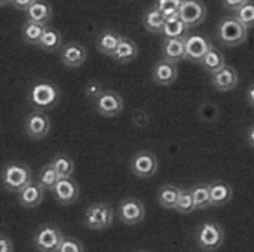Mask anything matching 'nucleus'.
Listing matches in <instances>:
<instances>
[{
	"label": "nucleus",
	"instance_id": "f3484780",
	"mask_svg": "<svg viewBox=\"0 0 254 252\" xmlns=\"http://www.w3.org/2000/svg\"><path fill=\"white\" fill-rule=\"evenodd\" d=\"M211 85L219 92L234 91L238 85V73L234 67L225 65L217 73L211 74Z\"/></svg>",
	"mask_w": 254,
	"mask_h": 252
},
{
	"label": "nucleus",
	"instance_id": "7c9ffc66",
	"mask_svg": "<svg viewBox=\"0 0 254 252\" xmlns=\"http://www.w3.org/2000/svg\"><path fill=\"white\" fill-rule=\"evenodd\" d=\"M58 180H60V175H58L57 171L52 168V165L48 162L45 166L40 168L36 181H37L45 190H54V187H55V184L58 183Z\"/></svg>",
	"mask_w": 254,
	"mask_h": 252
},
{
	"label": "nucleus",
	"instance_id": "a19ab883",
	"mask_svg": "<svg viewBox=\"0 0 254 252\" xmlns=\"http://www.w3.org/2000/svg\"><path fill=\"white\" fill-rule=\"evenodd\" d=\"M247 143L254 149V125L247 131Z\"/></svg>",
	"mask_w": 254,
	"mask_h": 252
},
{
	"label": "nucleus",
	"instance_id": "f704fd0d",
	"mask_svg": "<svg viewBox=\"0 0 254 252\" xmlns=\"http://www.w3.org/2000/svg\"><path fill=\"white\" fill-rule=\"evenodd\" d=\"M85 251V247L82 245L80 241L74 239V238H63L60 247L57 252H83Z\"/></svg>",
	"mask_w": 254,
	"mask_h": 252
},
{
	"label": "nucleus",
	"instance_id": "c85d7f7f",
	"mask_svg": "<svg viewBox=\"0 0 254 252\" xmlns=\"http://www.w3.org/2000/svg\"><path fill=\"white\" fill-rule=\"evenodd\" d=\"M164 24H165V16L156 7L149 9L143 16V25L149 33L161 34Z\"/></svg>",
	"mask_w": 254,
	"mask_h": 252
},
{
	"label": "nucleus",
	"instance_id": "9b49d317",
	"mask_svg": "<svg viewBox=\"0 0 254 252\" xmlns=\"http://www.w3.org/2000/svg\"><path fill=\"white\" fill-rule=\"evenodd\" d=\"M179 16L188 25V28H193L204 22L207 16V7L202 0H183Z\"/></svg>",
	"mask_w": 254,
	"mask_h": 252
},
{
	"label": "nucleus",
	"instance_id": "2f4dec72",
	"mask_svg": "<svg viewBox=\"0 0 254 252\" xmlns=\"http://www.w3.org/2000/svg\"><path fill=\"white\" fill-rule=\"evenodd\" d=\"M174 211H177L179 214H190V212L196 211L195 209L193 196L190 193V189H182L180 190V196L177 199Z\"/></svg>",
	"mask_w": 254,
	"mask_h": 252
},
{
	"label": "nucleus",
	"instance_id": "e433bc0d",
	"mask_svg": "<svg viewBox=\"0 0 254 252\" xmlns=\"http://www.w3.org/2000/svg\"><path fill=\"white\" fill-rule=\"evenodd\" d=\"M13 251V242L12 239L4 235V233H0V252H12Z\"/></svg>",
	"mask_w": 254,
	"mask_h": 252
},
{
	"label": "nucleus",
	"instance_id": "393cba45",
	"mask_svg": "<svg viewBox=\"0 0 254 252\" xmlns=\"http://www.w3.org/2000/svg\"><path fill=\"white\" fill-rule=\"evenodd\" d=\"M188 25L180 19L179 15H173L165 18V24L162 27L161 34L164 37H186L188 36Z\"/></svg>",
	"mask_w": 254,
	"mask_h": 252
},
{
	"label": "nucleus",
	"instance_id": "6ab92c4d",
	"mask_svg": "<svg viewBox=\"0 0 254 252\" xmlns=\"http://www.w3.org/2000/svg\"><path fill=\"white\" fill-rule=\"evenodd\" d=\"M210 198H211V206H223L228 202L232 201L234 190L232 186L222 181V180H214L210 184Z\"/></svg>",
	"mask_w": 254,
	"mask_h": 252
},
{
	"label": "nucleus",
	"instance_id": "c9c22d12",
	"mask_svg": "<svg viewBox=\"0 0 254 252\" xmlns=\"http://www.w3.org/2000/svg\"><path fill=\"white\" fill-rule=\"evenodd\" d=\"M104 91L103 85L100 82H89L86 86H85V95L89 98V100H95L101 92Z\"/></svg>",
	"mask_w": 254,
	"mask_h": 252
},
{
	"label": "nucleus",
	"instance_id": "4468645a",
	"mask_svg": "<svg viewBox=\"0 0 254 252\" xmlns=\"http://www.w3.org/2000/svg\"><path fill=\"white\" fill-rule=\"evenodd\" d=\"M54 196L61 205H71L79 199L80 189L71 177L60 178L54 187Z\"/></svg>",
	"mask_w": 254,
	"mask_h": 252
},
{
	"label": "nucleus",
	"instance_id": "423d86ee",
	"mask_svg": "<svg viewBox=\"0 0 254 252\" xmlns=\"http://www.w3.org/2000/svg\"><path fill=\"white\" fill-rule=\"evenodd\" d=\"M124 107L125 104L122 97L110 89H104L94 100V108L103 117H116L124 111Z\"/></svg>",
	"mask_w": 254,
	"mask_h": 252
},
{
	"label": "nucleus",
	"instance_id": "9d476101",
	"mask_svg": "<svg viewBox=\"0 0 254 252\" xmlns=\"http://www.w3.org/2000/svg\"><path fill=\"white\" fill-rule=\"evenodd\" d=\"M119 218L127 226H137L146 217V209L141 201L135 198H127L119 203L118 208Z\"/></svg>",
	"mask_w": 254,
	"mask_h": 252
},
{
	"label": "nucleus",
	"instance_id": "7ed1b4c3",
	"mask_svg": "<svg viewBox=\"0 0 254 252\" xmlns=\"http://www.w3.org/2000/svg\"><path fill=\"white\" fill-rule=\"evenodd\" d=\"M217 37L225 46H240L247 40L249 28L235 16H226L217 25Z\"/></svg>",
	"mask_w": 254,
	"mask_h": 252
},
{
	"label": "nucleus",
	"instance_id": "aec40b11",
	"mask_svg": "<svg viewBox=\"0 0 254 252\" xmlns=\"http://www.w3.org/2000/svg\"><path fill=\"white\" fill-rule=\"evenodd\" d=\"M137 55H138V46H137V43L134 40L122 36L119 45L116 46L115 52L112 53V58L116 62H119V64H127V62H131L132 59H135Z\"/></svg>",
	"mask_w": 254,
	"mask_h": 252
},
{
	"label": "nucleus",
	"instance_id": "473e14b6",
	"mask_svg": "<svg viewBox=\"0 0 254 252\" xmlns=\"http://www.w3.org/2000/svg\"><path fill=\"white\" fill-rule=\"evenodd\" d=\"M234 16L247 28L254 27V0H249L234 12Z\"/></svg>",
	"mask_w": 254,
	"mask_h": 252
},
{
	"label": "nucleus",
	"instance_id": "bb28decb",
	"mask_svg": "<svg viewBox=\"0 0 254 252\" xmlns=\"http://www.w3.org/2000/svg\"><path fill=\"white\" fill-rule=\"evenodd\" d=\"M61 43H63L61 33L55 28L46 27L42 37H40L39 48L43 49L45 52H55L61 48Z\"/></svg>",
	"mask_w": 254,
	"mask_h": 252
},
{
	"label": "nucleus",
	"instance_id": "4c0bfd02",
	"mask_svg": "<svg viewBox=\"0 0 254 252\" xmlns=\"http://www.w3.org/2000/svg\"><path fill=\"white\" fill-rule=\"evenodd\" d=\"M34 1H36V0H12V1H10V6L15 7L16 10L25 12Z\"/></svg>",
	"mask_w": 254,
	"mask_h": 252
},
{
	"label": "nucleus",
	"instance_id": "dca6fc26",
	"mask_svg": "<svg viewBox=\"0 0 254 252\" xmlns=\"http://www.w3.org/2000/svg\"><path fill=\"white\" fill-rule=\"evenodd\" d=\"M16 195H18V203L24 209H33L42 203V201L45 198V189L37 181L33 180L30 184H27Z\"/></svg>",
	"mask_w": 254,
	"mask_h": 252
},
{
	"label": "nucleus",
	"instance_id": "b1692460",
	"mask_svg": "<svg viewBox=\"0 0 254 252\" xmlns=\"http://www.w3.org/2000/svg\"><path fill=\"white\" fill-rule=\"evenodd\" d=\"M199 65L210 74H214L217 73L219 70H222L225 65H226V61H225V56L223 53L216 49L214 46L210 48V50L204 55V58L199 61Z\"/></svg>",
	"mask_w": 254,
	"mask_h": 252
},
{
	"label": "nucleus",
	"instance_id": "2eb2a0df",
	"mask_svg": "<svg viewBox=\"0 0 254 252\" xmlns=\"http://www.w3.org/2000/svg\"><path fill=\"white\" fill-rule=\"evenodd\" d=\"M179 77V68L177 62H171L168 59H161L153 65L152 79L159 86H170L173 85Z\"/></svg>",
	"mask_w": 254,
	"mask_h": 252
},
{
	"label": "nucleus",
	"instance_id": "f03ea898",
	"mask_svg": "<svg viewBox=\"0 0 254 252\" xmlns=\"http://www.w3.org/2000/svg\"><path fill=\"white\" fill-rule=\"evenodd\" d=\"M60 89L55 83L48 80H37L28 91V101L37 110H48L58 104Z\"/></svg>",
	"mask_w": 254,
	"mask_h": 252
},
{
	"label": "nucleus",
	"instance_id": "5701e85b",
	"mask_svg": "<svg viewBox=\"0 0 254 252\" xmlns=\"http://www.w3.org/2000/svg\"><path fill=\"white\" fill-rule=\"evenodd\" d=\"M48 25L46 24H39V22H33V21H25L21 27V37L22 42L25 45H31V46H39L40 37L45 31Z\"/></svg>",
	"mask_w": 254,
	"mask_h": 252
},
{
	"label": "nucleus",
	"instance_id": "4be33fe9",
	"mask_svg": "<svg viewBox=\"0 0 254 252\" xmlns=\"http://www.w3.org/2000/svg\"><path fill=\"white\" fill-rule=\"evenodd\" d=\"M122 36L115 31V30H103L98 37H97V49L107 55V56H112V53L115 52L116 46L119 45Z\"/></svg>",
	"mask_w": 254,
	"mask_h": 252
},
{
	"label": "nucleus",
	"instance_id": "79ce46f5",
	"mask_svg": "<svg viewBox=\"0 0 254 252\" xmlns=\"http://www.w3.org/2000/svg\"><path fill=\"white\" fill-rule=\"evenodd\" d=\"M10 1L12 0H0V6H7V4H10Z\"/></svg>",
	"mask_w": 254,
	"mask_h": 252
},
{
	"label": "nucleus",
	"instance_id": "1a4fd4ad",
	"mask_svg": "<svg viewBox=\"0 0 254 252\" xmlns=\"http://www.w3.org/2000/svg\"><path fill=\"white\" fill-rule=\"evenodd\" d=\"M24 131L31 140H43L51 131V119L43 110H34L24 120Z\"/></svg>",
	"mask_w": 254,
	"mask_h": 252
},
{
	"label": "nucleus",
	"instance_id": "f8f14e48",
	"mask_svg": "<svg viewBox=\"0 0 254 252\" xmlns=\"http://www.w3.org/2000/svg\"><path fill=\"white\" fill-rule=\"evenodd\" d=\"M86 56H88V50L82 43L68 42L64 46H61L60 58H61V62L68 68L82 67V64L86 61Z\"/></svg>",
	"mask_w": 254,
	"mask_h": 252
},
{
	"label": "nucleus",
	"instance_id": "58836bf2",
	"mask_svg": "<svg viewBox=\"0 0 254 252\" xmlns=\"http://www.w3.org/2000/svg\"><path fill=\"white\" fill-rule=\"evenodd\" d=\"M249 0H222V3H223V6L228 9V10H232V12H235L238 7H241L244 3H247Z\"/></svg>",
	"mask_w": 254,
	"mask_h": 252
},
{
	"label": "nucleus",
	"instance_id": "ea45409f",
	"mask_svg": "<svg viewBox=\"0 0 254 252\" xmlns=\"http://www.w3.org/2000/svg\"><path fill=\"white\" fill-rule=\"evenodd\" d=\"M247 102L250 107H254V83L247 88Z\"/></svg>",
	"mask_w": 254,
	"mask_h": 252
},
{
	"label": "nucleus",
	"instance_id": "6e6552de",
	"mask_svg": "<svg viewBox=\"0 0 254 252\" xmlns=\"http://www.w3.org/2000/svg\"><path fill=\"white\" fill-rule=\"evenodd\" d=\"M64 235L58 227L54 226H42L36 230L33 236V244L36 250L42 252H57Z\"/></svg>",
	"mask_w": 254,
	"mask_h": 252
},
{
	"label": "nucleus",
	"instance_id": "cd10ccee",
	"mask_svg": "<svg viewBox=\"0 0 254 252\" xmlns=\"http://www.w3.org/2000/svg\"><path fill=\"white\" fill-rule=\"evenodd\" d=\"M190 193L193 196L195 209L202 211L211 206V198H210V186L205 183H198L190 189Z\"/></svg>",
	"mask_w": 254,
	"mask_h": 252
},
{
	"label": "nucleus",
	"instance_id": "a878e982",
	"mask_svg": "<svg viewBox=\"0 0 254 252\" xmlns=\"http://www.w3.org/2000/svg\"><path fill=\"white\" fill-rule=\"evenodd\" d=\"M180 187L174 186V184H165L159 189L158 192V202L162 208L165 209H173L176 208L177 199L180 196Z\"/></svg>",
	"mask_w": 254,
	"mask_h": 252
},
{
	"label": "nucleus",
	"instance_id": "a211bd4d",
	"mask_svg": "<svg viewBox=\"0 0 254 252\" xmlns=\"http://www.w3.org/2000/svg\"><path fill=\"white\" fill-rule=\"evenodd\" d=\"M162 58L171 62L186 59V37H165L162 43Z\"/></svg>",
	"mask_w": 254,
	"mask_h": 252
},
{
	"label": "nucleus",
	"instance_id": "c756f323",
	"mask_svg": "<svg viewBox=\"0 0 254 252\" xmlns=\"http://www.w3.org/2000/svg\"><path fill=\"white\" fill-rule=\"evenodd\" d=\"M49 163L52 165V168L57 171V174L60 175V178H65V177H71L74 172V162L70 156L67 154H55Z\"/></svg>",
	"mask_w": 254,
	"mask_h": 252
},
{
	"label": "nucleus",
	"instance_id": "412c9836",
	"mask_svg": "<svg viewBox=\"0 0 254 252\" xmlns=\"http://www.w3.org/2000/svg\"><path fill=\"white\" fill-rule=\"evenodd\" d=\"M25 18L33 22L48 24L52 18V6L45 0H36L27 10Z\"/></svg>",
	"mask_w": 254,
	"mask_h": 252
},
{
	"label": "nucleus",
	"instance_id": "0eeeda50",
	"mask_svg": "<svg viewBox=\"0 0 254 252\" xmlns=\"http://www.w3.org/2000/svg\"><path fill=\"white\" fill-rule=\"evenodd\" d=\"M129 168L132 171V174L138 178H152L159 168V162L158 157L147 150L138 151L131 157L129 162Z\"/></svg>",
	"mask_w": 254,
	"mask_h": 252
},
{
	"label": "nucleus",
	"instance_id": "72a5a7b5",
	"mask_svg": "<svg viewBox=\"0 0 254 252\" xmlns=\"http://www.w3.org/2000/svg\"><path fill=\"white\" fill-rule=\"evenodd\" d=\"M183 0H156L155 7L165 16H173V15H179L180 6H182Z\"/></svg>",
	"mask_w": 254,
	"mask_h": 252
},
{
	"label": "nucleus",
	"instance_id": "f257e3e1",
	"mask_svg": "<svg viewBox=\"0 0 254 252\" xmlns=\"http://www.w3.org/2000/svg\"><path fill=\"white\" fill-rule=\"evenodd\" d=\"M0 180L4 190L10 193H18L33 181V172L22 162H10L3 168L0 174Z\"/></svg>",
	"mask_w": 254,
	"mask_h": 252
},
{
	"label": "nucleus",
	"instance_id": "ddd939ff",
	"mask_svg": "<svg viewBox=\"0 0 254 252\" xmlns=\"http://www.w3.org/2000/svg\"><path fill=\"white\" fill-rule=\"evenodd\" d=\"M213 43L208 37L202 34H190L186 36V59L199 64L204 55L210 50Z\"/></svg>",
	"mask_w": 254,
	"mask_h": 252
},
{
	"label": "nucleus",
	"instance_id": "20e7f679",
	"mask_svg": "<svg viewBox=\"0 0 254 252\" xmlns=\"http://www.w3.org/2000/svg\"><path fill=\"white\" fill-rule=\"evenodd\" d=\"M196 245L204 251L219 250L225 242V232L219 223L207 221L196 230Z\"/></svg>",
	"mask_w": 254,
	"mask_h": 252
},
{
	"label": "nucleus",
	"instance_id": "39448f33",
	"mask_svg": "<svg viewBox=\"0 0 254 252\" xmlns=\"http://www.w3.org/2000/svg\"><path fill=\"white\" fill-rule=\"evenodd\" d=\"M113 223V209L107 203H94L88 206L83 217V224L89 230H104Z\"/></svg>",
	"mask_w": 254,
	"mask_h": 252
}]
</instances>
